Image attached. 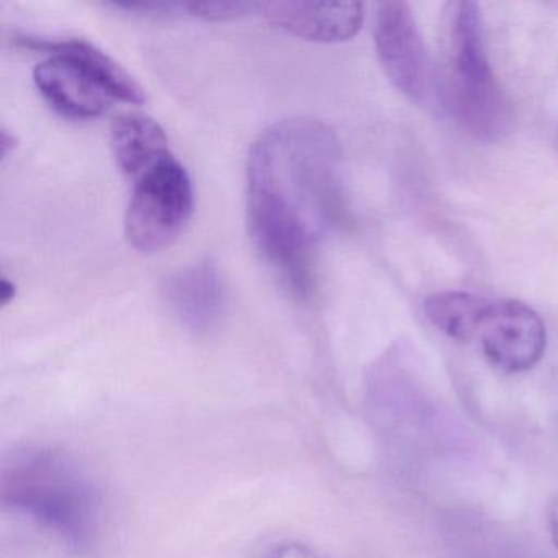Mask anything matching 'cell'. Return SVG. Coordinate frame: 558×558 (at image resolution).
Segmentation results:
<instances>
[{"label":"cell","mask_w":558,"mask_h":558,"mask_svg":"<svg viewBox=\"0 0 558 558\" xmlns=\"http://www.w3.org/2000/svg\"><path fill=\"white\" fill-rule=\"evenodd\" d=\"M274 27L315 44H342L359 34L364 5L359 2H270L260 12Z\"/></svg>","instance_id":"52a82bcc"},{"label":"cell","mask_w":558,"mask_h":558,"mask_svg":"<svg viewBox=\"0 0 558 558\" xmlns=\"http://www.w3.org/2000/svg\"><path fill=\"white\" fill-rule=\"evenodd\" d=\"M15 296H17V289H15V283L12 280H9L8 277L2 279L0 282V302H2V306L11 305L14 302Z\"/></svg>","instance_id":"9a60e30c"},{"label":"cell","mask_w":558,"mask_h":558,"mask_svg":"<svg viewBox=\"0 0 558 558\" xmlns=\"http://www.w3.org/2000/svg\"><path fill=\"white\" fill-rule=\"evenodd\" d=\"M112 149L123 174L140 179L171 155L165 129L145 113H125L112 125Z\"/></svg>","instance_id":"8fae6325"},{"label":"cell","mask_w":558,"mask_h":558,"mask_svg":"<svg viewBox=\"0 0 558 558\" xmlns=\"http://www.w3.org/2000/svg\"><path fill=\"white\" fill-rule=\"evenodd\" d=\"M2 501L74 550L96 541L99 493L80 463L60 450L27 447L12 453L2 470Z\"/></svg>","instance_id":"7a4b0ae2"},{"label":"cell","mask_w":558,"mask_h":558,"mask_svg":"<svg viewBox=\"0 0 558 558\" xmlns=\"http://www.w3.org/2000/svg\"><path fill=\"white\" fill-rule=\"evenodd\" d=\"M550 529H551V541H554L555 547H558V499L554 506H551L550 514Z\"/></svg>","instance_id":"e0dca14e"},{"label":"cell","mask_w":558,"mask_h":558,"mask_svg":"<svg viewBox=\"0 0 558 558\" xmlns=\"http://www.w3.org/2000/svg\"><path fill=\"white\" fill-rule=\"evenodd\" d=\"M489 300L465 292H442L424 300L426 318L439 331L460 342L478 336Z\"/></svg>","instance_id":"7c38bea8"},{"label":"cell","mask_w":558,"mask_h":558,"mask_svg":"<svg viewBox=\"0 0 558 558\" xmlns=\"http://www.w3.org/2000/svg\"><path fill=\"white\" fill-rule=\"evenodd\" d=\"M476 338L486 361L505 374L531 371L547 344L541 316L518 300L489 302Z\"/></svg>","instance_id":"5b68a950"},{"label":"cell","mask_w":558,"mask_h":558,"mask_svg":"<svg viewBox=\"0 0 558 558\" xmlns=\"http://www.w3.org/2000/svg\"><path fill=\"white\" fill-rule=\"evenodd\" d=\"M34 81L44 99L66 119H97L112 107L113 99L99 81L63 54H50L37 64Z\"/></svg>","instance_id":"ba28073f"},{"label":"cell","mask_w":558,"mask_h":558,"mask_svg":"<svg viewBox=\"0 0 558 558\" xmlns=\"http://www.w3.org/2000/svg\"><path fill=\"white\" fill-rule=\"evenodd\" d=\"M375 48L388 80L408 99L423 102L429 87L426 48L407 2H381L375 17Z\"/></svg>","instance_id":"8992f818"},{"label":"cell","mask_w":558,"mask_h":558,"mask_svg":"<svg viewBox=\"0 0 558 558\" xmlns=\"http://www.w3.org/2000/svg\"><path fill=\"white\" fill-rule=\"evenodd\" d=\"M15 143H17L15 136L9 133L8 129H2V133H0V153H2V159H8L12 149L15 148Z\"/></svg>","instance_id":"2e32d148"},{"label":"cell","mask_w":558,"mask_h":558,"mask_svg":"<svg viewBox=\"0 0 558 558\" xmlns=\"http://www.w3.org/2000/svg\"><path fill=\"white\" fill-rule=\"evenodd\" d=\"M165 295L175 318L195 335L211 331L227 303L223 277L214 260H201L172 274Z\"/></svg>","instance_id":"9c48e42d"},{"label":"cell","mask_w":558,"mask_h":558,"mask_svg":"<svg viewBox=\"0 0 558 558\" xmlns=\"http://www.w3.org/2000/svg\"><path fill=\"white\" fill-rule=\"evenodd\" d=\"M194 185L187 169L172 155L136 179L125 215L129 243L143 254L171 246L194 214Z\"/></svg>","instance_id":"277c9868"},{"label":"cell","mask_w":558,"mask_h":558,"mask_svg":"<svg viewBox=\"0 0 558 558\" xmlns=\"http://www.w3.org/2000/svg\"><path fill=\"white\" fill-rule=\"evenodd\" d=\"M17 44L41 53L63 54L77 61L99 81L100 86L113 100H122L126 104H143L146 100L145 90L136 83L135 77L123 70L122 64L117 63L106 51L89 41L71 40V38L45 40V38L21 37L17 38Z\"/></svg>","instance_id":"30bf717a"},{"label":"cell","mask_w":558,"mask_h":558,"mask_svg":"<svg viewBox=\"0 0 558 558\" xmlns=\"http://www.w3.org/2000/svg\"><path fill=\"white\" fill-rule=\"evenodd\" d=\"M344 211L341 151L328 126L282 120L254 142L247 158L251 241L296 299L312 296L319 243Z\"/></svg>","instance_id":"6da1fadb"},{"label":"cell","mask_w":558,"mask_h":558,"mask_svg":"<svg viewBox=\"0 0 558 558\" xmlns=\"http://www.w3.org/2000/svg\"><path fill=\"white\" fill-rule=\"evenodd\" d=\"M187 12L208 22H230L259 14L260 2H201L189 4Z\"/></svg>","instance_id":"4fadbf2b"},{"label":"cell","mask_w":558,"mask_h":558,"mask_svg":"<svg viewBox=\"0 0 558 558\" xmlns=\"http://www.w3.org/2000/svg\"><path fill=\"white\" fill-rule=\"evenodd\" d=\"M437 83L444 109L476 140L499 142L511 130V107L489 66L475 2L457 0L444 9Z\"/></svg>","instance_id":"3957f363"},{"label":"cell","mask_w":558,"mask_h":558,"mask_svg":"<svg viewBox=\"0 0 558 558\" xmlns=\"http://www.w3.org/2000/svg\"><path fill=\"white\" fill-rule=\"evenodd\" d=\"M264 558H326L319 555L313 548L299 542H287V544L277 545Z\"/></svg>","instance_id":"5bb4252c"}]
</instances>
